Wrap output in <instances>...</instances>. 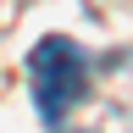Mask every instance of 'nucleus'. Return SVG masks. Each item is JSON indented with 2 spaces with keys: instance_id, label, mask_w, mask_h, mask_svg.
Segmentation results:
<instances>
[{
  "instance_id": "1",
  "label": "nucleus",
  "mask_w": 133,
  "mask_h": 133,
  "mask_svg": "<svg viewBox=\"0 0 133 133\" xmlns=\"http://www.w3.org/2000/svg\"><path fill=\"white\" fill-rule=\"evenodd\" d=\"M28 89H33V105H39L44 122H61L66 105H78V94H83V56H78V44L39 39L33 56H28Z\"/></svg>"
}]
</instances>
